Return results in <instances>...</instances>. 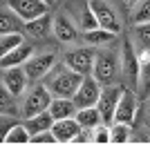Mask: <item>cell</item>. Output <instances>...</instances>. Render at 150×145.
<instances>
[{
	"label": "cell",
	"instance_id": "cell-1",
	"mask_svg": "<svg viewBox=\"0 0 150 145\" xmlns=\"http://www.w3.org/2000/svg\"><path fill=\"white\" fill-rule=\"evenodd\" d=\"M85 76L74 71L72 67H54V74L47 78V87L54 96L58 98H74L76 89L81 87V83Z\"/></svg>",
	"mask_w": 150,
	"mask_h": 145
},
{
	"label": "cell",
	"instance_id": "cell-2",
	"mask_svg": "<svg viewBox=\"0 0 150 145\" xmlns=\"http://www.w3.org/2000/svg\"><path fill=\"white\" fill-rule=\"evenodd\" d=\"M52 101H54V94L50 92L47 85H34L25 94V101H23V109H20L23 118H31L40 112H47Z\"/></svg>",
	"mask_w": 150,
	"mask_h": 145
},
{
	"label": "cell",
	"instance_id": "cell-3",
	"mask_svg": "<svg viewBox=\"0 0 150 145\" xmlns=\"http://www.w3.org/2000/svg\"><path fill=\"white\" fill-rule=\"evenodd\" d=\"M119 56L114 51H96V60H94V71L92 76L105 87V85H114V81L119 78Z\"/></svg>",
	"mask_w": 150,
	"mask_h": 145
},
{
	"label": "cell",
	"instance_id": "cell-4",
	"mask_svg": "<svg viewBox=\"0 0 150 145\" xmlns=\"http://www.w3.org/2000/svg\"><path fill=\"white\" fill-rule=\"evenodd\" d=\"M121 69H123L125 78L130 81V87L137 89L139 87V76H141V56H139L132 43L125 38L121 45Z\"/></svg>",
	"mask_w": 150,
	"mask_h": 145
},
{
	"label": "cell",
	"instance_id": "cell-5",
	"mask_svg": "<svg viewBox=\"0 0 150 145\" xmlns=\"http://www.w3.org/2000/svg\"><path fill=\"white\" fill-rule=\"evenodd\" d=\"M94 60H96V51H92V45L90 47H74L65 54V65L83 76H92Z\"/></svg>",
	"mask_w": 150,
	"mask_h": 145
},
{
	"label": "cell",
	"instance_id": "cell-6",
	"mask_svg": "<svg viewBox=\"0 0 150 145\" xmlns=\"http://www.w3.org/2000/svg\"><path fill=\"white\" fill-rule=\"evenodd\" d=\"M121 94H123V89H121L119 85H105L103 92H101V98H99V103H96V107H99V112H101V116H103V123H105V125H112V123H114Z\"/></svg>",
	"mask_w": 150,
	"mask_h": 145
},
{
	"label": "cell",
	"instance_id": "cell-7",
	"mask_svg": "<svg viewBox=\"0 0 150 145\" xmlns=\"http://www.w3.org/2000/svg\"><path fill=\"white\" fill-rule=\"evenodd\" d=\"M7 7L23 22H29V20H34V18H38V16L50 11V5L43 2V0H7Z\"/></svg>",
	"mask_w": 150,
	"mask_h": 145
},
{
	"label": "cell",
	"instance_id": "cell-8",
	"mask_svg": "<svg viewBox=\"0 0 150 145\" xmlns=\"http://www.w3.org/2000/svg\"><path fill=\"white\" fill-rule=\"evenodd\" d=\"M101 92H103V85H101L94 76H85L81 83V87L76 89L74 94V103L76 107H92V105H96L101 98Z\"/></svg>",
	"mask_w": 150,
	"mask_h": 145
},
{
	"label": "cell",
	"instance_id": "cell-9",
	"mask_svg": "<svg viewBox=\"0 0 150 145\" xmlns=\"http://www.w3.org/2000/svg\"><path fill=\"white\" fill-rule=\"evenodd\" d=\"M25 71L29 76V81H40L45 76H50V71L56 67V56L50 54V51H45V54H36V56H31L25 65Z\"/></svg>",
	"mask_w": 150,
	"mask_h": 145
},
{
	"label": "cell",
	"instance_id": "cell-10",
	"mask_svg": "<svg viewBox=\"0 0 150 145\" xmlns=\"http://www.w3.org/2000/svg\"><path fill=\"white\" fill-rule=\"evenodd\" d=\"M90 9L94 11L96 20H99V27L110 29L114 34L121 32V22L117 18V11L112 9V5H108L105 0H90Z\"/></svg>",
	"mask_w": 150,
	"mask_h": 145
},
{
	"label": "cell",
	"instance_id": "cell-11",
	"mask_svg": "<svg viewBox=\"0 0 150 145\" xmlns=\"http://www.w3.org/2000/svg\"><path fill=\"white\" fill-rule=\"evenodd\" d=\"M27 83H29V76H27L23 65H18V67H5L2 69V87H7L11 94H16V96L25 94Z\"/></svg>",
	"mask_w": 150,
	"mask_h": 145
},
{
	"label": "cell",
	"instance_id": "cell-12",
	"mask_svg": "<svg viewBox=\"0 0 150 145\" xmlns=\"http://www.w3.org/2000/svg\"><path fill=\"white\" fill-rule=\"evenodd\" d=\"M52 132H54L58 143H74L76 136L83 132V125L76 120V116H72V118H61V120H54Z\"/></svg>",
	"mask_w": 150,
	"mask_h": 145
},
{
	"label": "cell",
	"instance_id": "cell-13",
	"mask_svg": "<svg viewBox=\"0 0 150 145\" xmlns=\"http://www.w3.org/2000/svg\"><path fill=\"white\" fill-rule=\"evenodd\" d=\"M137 118V96L132 94L130 89H123L119 101V107H117V116H114V123H125V125H132Z\"/></svg>",
	"mask_w": 150,
	"mask_h": 145
},
{
	"label": "cell",
	"instance_id": "cell-14",
	"mask_svg": "<svg viewBox=\"0 0 150 145\" xmlns=\"http://www.w3.org/2000/svg\"><path fill=\"white\" fill-rule=\"evenodd\" d=\"M31 56H34V47H31L29 43H23L13 51H9V54H5V56H0V67L5 69V67H18V65H25Z\"/></svg>",
	"mask_w": 150,
	"mask_h": 145
},
{
	"label": "cell",
	"instance_id": "cell-15",
	"mask_svg": "<svg viewBox=\"0 0 150 145\" xmlns=\"http://www.w3.org/2000/svg\"><path fill=\"white\" fill-rule=\"evenodd\" d=\"M50 112H52V116H54V120H61V118H72V116H76L79 107H76L74 98H58V96H54V101H52V105H50Z\"/></svg>",
	"mask_w": 150,
	"mask_h": 145
},
{
	"label": "cell",
	"instance_id": "cell-16",
	"mask_svg": "<svg viewBox=\"0 0 150 145\" xmlns=\"http://www.w3.org/2000/svg\"><path fill=\"white\" fill-rule=\"evenodd\" d=\"M25 25V32L34 38H45L50 34V29H54V20H52L50 13H43V16H38V18L29 20V22H23Z\"/></svg>",
	"mask_w": 150,
	"mask_h": 145
},
{
	"label": "cell",
	"instance_id": "cell-17",
	"mask_svg": "<svg viewBox=\"0 0 150 145\" xmlns=\"http://www.w3.org/2000/svg\"><path fill=\"white\" fill-rule=\"evenodd\" d=\"M2 143L5 145H25L31 143V132L27 130L25 123H16L2 134Z\"/></svg>",
	"mask_w": 150,
	"mask_h": 145
},
{
	"label": "cell",
	"instance_id": "cell-18",
	"mask_svg": "<svg viewBox=\"0 0 150 145\" xmlns=\"http://www.w3.org/2000/svg\"><path fill=\"white\" fill-rule=\"evenodd\" d=\"M54 36L61 40V43H72L76 38V27L72 25V20L67 16H54Z\"/></svg>",
	"mask_w": 150,
	"mask_h": 145
},
{
	"label": "cell",
	"instance_id": "cell-19",
	"mask_svg": "<svg viewBox=\"0 0 150 145\" xmlns=\"http://www.w3.org/2000/svg\"><path fill=\"white\" fill-rule=\"evenodd\" d=\"M76 120L83 125V130H94L96 125L103 123V116H101L99 107L92 105V107H81L79 109V112H76Z\"/></svg>",
	"mask_w": 150,
	"mask_h": 145
},
{
	"label": "cell",
	"instance_id": "cell-20",
	"mask_svg": "<svg viewBox=\"0 0 150 145\" xmlns=\"http://www.w3.org/2000/svg\"><path fill=\"white\" fill-rule=\"evenodd\" d=\"M25 125L27 130L31 132V136L38 132H45V130H52V125H54V116H52V112L47 109V112H40L36 114V116H31V118H25Z\"/></svg>",
	"mask_w": 150,
	"mask_h": 145
},
{
	"label": "cell",
	"instance_id": "cell-21",
	"mask_svg": "<svg viewBox=\"0 0 150 145\" xmlns=\"http://www.w3.org/2000/svg\"><path fill=\"white\" fill-rule=\"evenodd\" d=\"M141 76H139V87L137 92L141 94V98L150 96V51L141 49Z\"/></svg>",
	"mask_w": 150,
	"mask_h": 145
},
{
	"label": "cell",
	"instance_id": "cell-22",
	"mask_svg": "<svg viewBox=\"0 0 150 145\" xmlns=\"http://www.w3.org/2000/svg\"><path fill=\"white\" fill-rule=\"evenodd\" d=\"M114 36H117L114 32H110V29H103V27H96V29H88V32L83 34L85 43L92 45V47H96V45H108V43H112Z\"/></svg>",
	"mask_w": 150,
	"mask_h": 145
},
{
	"label": "cell",
	"instance_id": "cell-23",
	"mask_svg": "<svg viewBox=\"0 0 150 145\" xmlns=\"http://www.w3.org/2000/svg\"><path fill=\"white\" fill-rule=\"evenodd\" d=\"M16 98L18 96L11 94L7 87L0 89V112H2V116H13V114H18V103H16Z\"/></svg>",
	"mask_w": 150,
	"mask_h": 145
},
{
	"label": "cell",
	"instance_id": "cell-24",
	"mask_svg": "<svg viewBox=\"0 0 150 145\" xmlns=\"http://www.w3.org/2000/svg\"><path fill=\"white\" fill-rule=\"evenodd\" d=\"M25 43V36L20 32H11V34H2L0 36V54L5 56V54H9V51H13L16 47H20V45Z\"/></svg>",
	"mask_w": 150,
	"mask_h": 145
},
{
	"label": "cell",
	"instance_id": "cell-25",
	"mask_svg": "<svg viewBox=\"0 0 150 145\" xmlns=\"http://www.w3.org/2000/svg\"><path fill=\"white\" fill-rule=\"evenodd\" d=\"M23 22V20L16 16V13L7 7L5 11L0 13V36L2 34H11V32H18V25Z\"/></svg>",
	"mask_w": 150,
	"mask_h": 145
},
{
	"label": "cell",
	"instance_id": "cell-26",
	"mask_svg": "<svg viewBox=\"0 0 150 145\" xmlns=\"http://www.w3.org/2000/svg\"><path fill=\"white\" fill-rule=\"evenodd\" d=\"M132 34L137 38L139 47L150 51V22H137V25L132 27Z\"/></svg>",
	"mask_w": 150,
	"mask_h": 145
},
{
	"label": "cell",
	"instance_id": "cell-27",
	"mask_svg": "<svg viewBox=\"0 0 150 145\" xmlns=\"http://www.w3.org/2000/svg\"><path fill=\"white\" fill-rule=\"evenodd\" d=\"M112 143H128L130 141V136H132V132H130V125H125V123H112Z\"/></svg>",
	"mask_w": 150,
	"mask_h": 145
},
{
	"label": "cell",
	"instance_id": "cell-28",
	"mask_svg": "<svg viewBox=\"0 0 150 145\" xmlns=\"http://www.w3.org/2000/svg\"><path fill=\"white\" fill-rule=\"evenodd\" d=\"M92 143H112V130H108L105 123H101L92 130Z\"/></svg>",
	"mask_w": 150,
	"mask_h": 145
},
{
	"label": "cell",
	"instance_id": "cell-29",
	"mask_svg": "<svg viewBox=\"0 0 150 145\" xmlns=\"http://www.w3.org/2000/svg\"><path fill=\"white\" fill-rule=\"evenodd\" d=\"M132 22H150V0H139L137 9H134V16H132Z\"/></svg>",
	"mask_w": 150,
	"mask_h": 145
},
{
	"label": "cell",
	"instance_id": "cell-30",
	"mask_svg": "<svg viewBox=\"0 0 150 145\" xmlns=\"http://www.w3.org/2000/svg\"><path fill=\"white\" fill-rule=\"evenodd\" d=\"M31 143H38V145H50V143H58L56 136L52 130H45V132H38L31 136Z\"/></svg>",
	"mask_w": 150,
	"mask_h": 145
},
{
	"label": "cell",
	"instance_id": "cell-31",
	"mask_svg": "<svg viewBox=\"0 0 150 145\" xmlns=\"http://www.w3.org/2000/svg\"><path fill=\"white\" fill-rule=\"evenodd\" d=\"M96 27H99V20H96L94 11L90 9V5H88V9H85V13H83V29L88 32V29H96Z\"/></svg>",
	"mask_w": 150,
	"mask_h": 145
},
{
	"label": "cell",
	"instance_id": "cell-32",
	"mask_svg": "<svg viewBox=\"0 0 150 145\" xmlns=\"http://www.w3.org/2000/svg\"><path fill=\"white\" fill-rule=\"evenodd\" d=\"M43 2H47V5L52 7V5H54V2H56V0H43Z\"/></svg>",
	"mask_w": 150,
	"mask_h": 145
},
{
	"label": "cell",
	"instance_id": "cell-33",
	"mask_svg": "<svg viewBox=\"0 0 150 145\" xmlns=\"http://www.w3.org/2000/svg\"><path fill=\"white\" fill-rule=\"evenodd\" d=\"M148 130H150V107H148Z\"/></svg>",
	"mask_w": 150,
	"mask_h": 145
}]
</instances>
